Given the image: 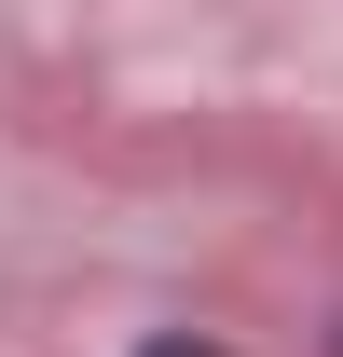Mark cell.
Returning <instances> with one entry per match:
<instances>
[{"label": "cell", "mask_w": 343, "mask_h": 357, "mask_svg": "<svg viewBox=\"0 0 343 357\" xmlns=\"http://www.w3.org/2000/svg\"><path fill=\"white\" fill-rule=\"evenodd\" d=\"M151 357H220V344H192V330H165V344H151Z\"/></svg>", "instance_id": "1"}, {"label": "cell", "mask_w": 343, "mask_h": 357, "mask_svg": "<svg viewBox=\"0 0 343 357\" xmlns=\"http://www.w3.org/2000/svg\"><path fill=\"white\" fill-rule=\"evenodd\" d=\"M330 357H343V344H330Z\"/></svg>", "instance_id": "2"}]
</instances>
